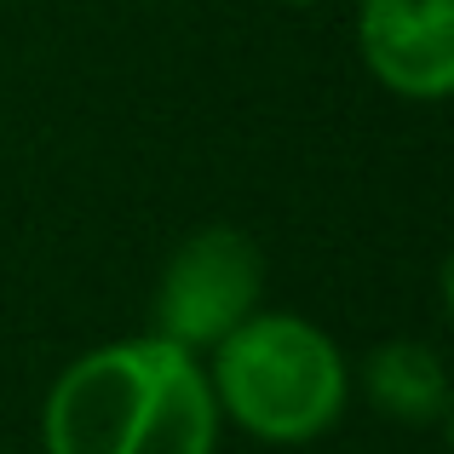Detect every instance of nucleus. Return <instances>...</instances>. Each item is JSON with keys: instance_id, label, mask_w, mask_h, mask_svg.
<instances>
[{"instance_id": "nucleus-1", "label": "nucleus", "mask_w": 454, "mask_h": 454, "mask_svg": "<svg viewBox=\"0 0 454 454\" xmlns=\"http://www.w3.org/2000/svg\"><path fill=\"white\" fill-rule=\"evenodd\" d=\"M41 432L46 454H213L219 403L196 351L145 333L69 363Z\"/></svg>"}, {"instance_id": "nucleus-2", "label": "nucleus", "mask_w": 454, "mask_h": 454, "mask_svg": "<svg viewBox=\"0 0 454 454\" xmlns=\"http://www.w3.org/2000/svg\"><path fill=\"white\" fill-rule=\"evenodd\" d=\"M207 386L219 414L265 443H310L345 409V356L317 322L294 310H254L213 345Z\"/></svg>"}, {"instance_id": "nucleus-3", "label": "nucleus", "mask_w": 454, "mask_h": 454, "mask_svg": "<svg viewBox=\"0 0 454 454\" xmlns=\"http://www.w3.org/2000/svg\"><path fill=\"white\" fill-rule=\"evenodd\" d=\"M259 288H265V265L242 231H231V224L196 231L161 270L155 333L184 351H213L236 322L259 310Z\"/></svg>"}, {"instance_id": "nucleus-4", "label": "nucleus", "mask_w": 454, "mask_h": 454, "mask_svg": "<svg viewBox=\"0 0 454 454\" xmlns=\"http://www.w3.org/2000/svg\"><path fill=\"white\" fill-rule=\"evenodd\" d=\"M363 58L397 98L437 104L454 87V0H363Z\"/></svg>"}, {"instance_id": "nucleus-5", "label": "nucleus", "mask_w": 454, "mask_h": 454, "mask_svg": "<svg viewBox=\"0 0 454 454\" xmlns=\"http://www.w3.org/2000/svg\"><path fill=\"white\" fill-rule=\"evenodd\" d=\"M368 397L403 426H432L449 414V368L432 345L391 340L368 356Z\"/></svg>"}, {"instance_id": "nucleus-6", "label": "nucleus", "mask_w": 454, "mask_h": 454, "mask_svg": "<svg viewBox=\"0 0 454 454\" xmlns=\"http://www.w3.org/2000/svg\"><path fill=\"white\" fill-rule=\"evenodd\" d=\"M288 6H310V0H288Z\"/></svg>"}]
</instances>
